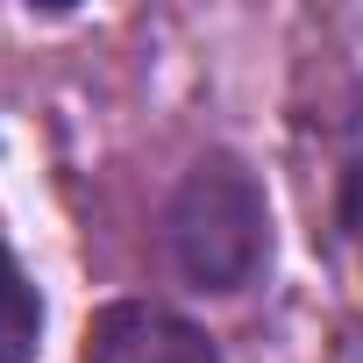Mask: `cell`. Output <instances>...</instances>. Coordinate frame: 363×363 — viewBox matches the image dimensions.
<instances>
[{
	"label": "cell",
	"mask_w": 363,
	"mask_h": 363,
	"mask_svg": "<svg viewBox=\"0 0 363 363\" xmlns=\"http://www.w3.org/2000/svg\"><path fill=\"white\" fill-rule=\"evenodd\" d=\"M36 335H43V299L22 278V264L0 250V363H29Z\"/></svg>",
	"instance_id": "obj_3"
},
{
	"label": "cell",
	"mask_w": 363,
	"mask_h": 363,
	"mask_svg": "<svg viewBox=\"0 0 363 363\" xmlns=\"http://www.w3.org/2000/svg\"><path fill=\"white\" fill-rule=\"evenodd\" d=\"M171 264L200 292H242L264 264V186L235 157H200L164 214Z\"/></svg>",
	"instance_id": "obj_1"
},
{
	"label": "cell",
	"mask_w": 363,
	"mask_h": 363,
	"mask_svg": "<svg viewBox=\"0 0 363 363\" xmlns=\"http://www.w3.org/2000/svg\"><path fill=\"white\" fill-rule=\"evenodd\" d=\"M86 363H214V342L178 320L164 306H143V299H121L93 320L86 335Z\"/></svg>",
	"instance_id": "obj_2"
}]
</instances>
